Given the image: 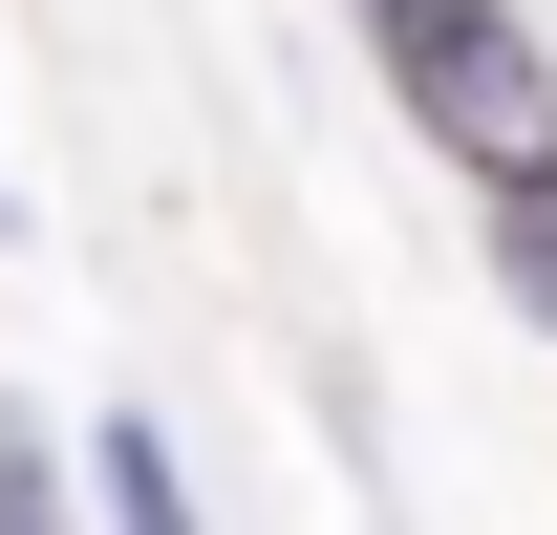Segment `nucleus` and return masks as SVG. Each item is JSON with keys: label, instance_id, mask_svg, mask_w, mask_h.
I'll use <instances>...</instances> for the list:
<instances>
[{"label": "nucleus", "instance_id": "f03ea898", "mask_svg": "<svg viewBox=\"0 0 557 535\" xmlns=\"http://www.w3.org/2000/svg\"><path fill=\"white\" fill-rule=\"evenodd\" d=\"M86 493H108V535H214V493H194V450H172L150 407H86Z\"/></svg>", "mask_w": 557, "mask_h": 535}, {"label": "nucleus", "instance_id": "f257e3e1", "mask_svg": "<svg viewBox=\"0 0 557 535\" xmlns=\"http://www.w3.org/2000/svg\"><path fill=\"white\" fill-rule=\"evenodd\" d=\"M364 65H386V108L450 150V194H472V214L557 172V43L515 22V0H386Z\"/></svg>", "mask_w": 557, "mask_h": 535}, {"label": "nucleus", "instance_id": "7ed1b4c3", "mask_svg": "<svg viewBox=\"0 0 557 535\" xmlns=\"http://www.w3.org/2000/svg\"><path fill=\"white\" fill-rule=\"evenodd\" d=\"M493 278H515V322L557 343V172H536V194H493Z\"/></svg>", "mask_w": 557, "mask_h": 535}, {"label": "nucleus", "instance_id": "20e7f679", "mask_svg": "<svg viewBox=\"0 0 557 535\" xmlns=\"http://www.w3.org/2000/svg\"><path fill=\"white\" fill-rule=\"evenodd\" d=\"M0 258H22V172H0Z\"/></svg>", "mask_w": 557, "mask_h": 535}, {"label": "nucleus", "instance_id": "39448f33", "mask_svg": "<svg viewBox=\"0 0 557 535\" xmlns=\"http://www.w3.org/2000/svg\"><path fill=\"white\" fill-rule=\"evenodd\" d=\"M344 22H386V0H344Z\"/></svg>", "mask_w": 557, "mask_h": 535}]
</instances>
